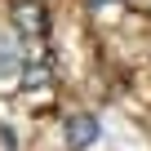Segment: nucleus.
Returning <instances> with one entry per match:
<instances>
[{"label": "nucleus", "instance_id": "5", "mask_svg": "<svg viewBox=\"0 0 151 151\" xmlns=\"http://www.w3.org/2000/svg\"><path fill=\"white\" fill-rule=\"evenodd\" d=\"M89 9H102V5H116V0H85Z\"/></svg>", "mask_w": 151, "mask_h": 151}, {"label": "nucleus", "instance_id": "3", "mask_svg": "<svg viewBox=\"0 0 151 151\" xmlns=\"http://www.w3.org/2000/svg\"><path fill=\"white\" fill-rule=\"evenodd\" d=\"M22 71V49L14 36H0V80H14Z\"/></svg>", "mask_w": 151, "mask_h": 151}, {"label": "nucleus", "instance_id": "1", "mask_svg": "<svg viewBox=\"0 0 151 151\" xmlns=\"http://www.w3.org/2000/svg\"><path fill=\"white\" fill-rule=\"evenodd\" d=\"M14 27L22 31V36H31V40H40L45 31H49V9L40 5V0H14Z\"/></svg>", "mask_w": 151, "mask_h": 151}, {"label": "nucleus", "instance_id": "4", "mask_svg": "<svg viewBox=\"0 0 151 151\" xmlns=\"http://www.w3.org/2000/svg\"><path fill=\"white\" fill-rule=\"evenodd\" d=\"M27 76H22V89H36V85H45L49 80V62H36V67H22Z\"/></svg>", "mask_w": 151, "mask_h": 151}, {"label": "nucleus", "instance_id": "2", "mask_svg": "<svg viewBox=\"0 0 151 151\" xmlns=\"http://www.w3.org/2000/svg\"><path fill=\"white\" fill-rule=\"evenodd\" d=\"M98 133H102V124H98L89 111H76V116L67 120V147H71V151L93 147V142H98Z\"/></svg>", "mask_w": 151, "mask_h": 151}]
</instances>
